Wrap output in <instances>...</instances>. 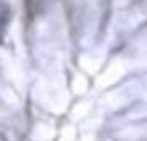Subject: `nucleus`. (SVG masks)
<instances>
[{
  "label": "nucleus",
  "instance_id": "f257e3e1",
  "mask_svg": "<svg viewBox=\"0 0 147 141\" xmlns=\"http://www.w3.org/2000/svg\"><path fill=\"white\" fill-rule=\"evenodd\" d=\"M10 20H12V8H10V5L5 3V2H0V42L3 40V37L7 33Z\"/></svg>",
  "mask_w": 147,
  "mask_h": 141
}]
</instances>
